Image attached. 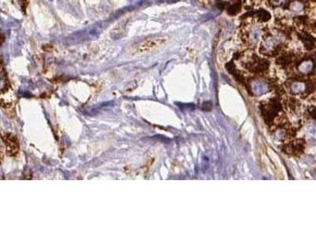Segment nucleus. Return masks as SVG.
Segmentation results:
<instances>
[{
	"mask_svg": "<svg viewBox=\"0 0 316 236\" xmlns=\"http://www.w3.org/2000/svg\"><path fill=\"white\" fill-rule=\"evenodd\" d=\"M2 141L6 146V152L9 156L14 157L19 151V143L17 138L11 133H2Z\"/></svg>",
	"mask_w": 316,
	"mask_h": 236,
	"instance_id": "f257e3e1",
	"label": "nucleus"
},
{
	"mask_svg": "<svg viewBox=\"0 0 316 236\" xmlns=\"http://www.w3.org/2000/svg\"><path fill=\"white\" fill-rule=\"evenodd\" d=\"M162 40L160 39H147V40L142 42L140 44L137 45L134 47V52L136 54H142L144 52L149 51L151 48L156 47L161 43Z\"/></svg>",
	"mask_w": 316,
	"mask_h": 236,
	"instance_id": "f03ea898",
	"label": "nucleus"
},
{
	"mask_svg": "<svg viewBox=\"0 0 316 236\" xmlns=\"http://www.w3.org/2000/svg\"><path fill=\"white\" fill-rule=\"evenodd\" d=\"M262 36V29L258 26L252 28L249 32V43L251 44H256L260 40Z\"/></svg>",
	"mask_w": 316,
	"mask_h": 236,
	"instance_id": "7ed1b4c3",
	"label": "nucleus"
},
{
	"mask_svg": "<svg viewBox=\"0 0 316 236\" xmlns=\"http://www.w3.org/2000/svg\"><path fill=\"white\" fill-rule=\"evenodd\" d=\"M276 43H277V38L270 36V37L265 39V40L263 41V43H262V46L264 47L265 51H273V49L274 48Z\"/></svg>",
	"mask_w": 316,
	"mask_h": 236,
	"instance_id": "20e7f679",
	"label": "nucleus"
},
{
	"mask_svg": "<svg viewBox=\"0 0 316 236\" xmlns=\"http://www.w3.org/2000/svg\"><path fill=\"white\" fill-rule=\"evenodd\" d=\"M313 68V63L311 61H305L302 62L298 67V69L303 73H308Z\"/></svg>",
	"mask_w": 316,
	"mask_h": 236,
	"instance_id": "39448f33",
	"label": "nucleus"
},
{
	"mask_svg": "<svg viewBox=\"0 0 316 236\" xmlns=\"http://www.w3.org/2000/svg\"><path fill=\"white\" fill-rule=\"evenodd\" d=\"M289 9L292 12H294V13H299L301 11L303 10V5L302 2H299V1H294L290 4L289 6Z\"/></svg>",
	"mask_w": 316,
	"mask_h": 236,
	"instance_id": "423d86ee",
	"label": "nucleus"
},
{
	"mask_svg": "<svg viewBox=\"0 0 316 236\" xmlns=\"http://www.w3.org/2000/svg\"><path fill=\"white\" fill-rule=\"evenodd\" d=\"M305 88V84L300 82H296L292 85V90L294 93H299Z\"/></svg>",
	"mask_w": 316,
	"mask_h": 236,
	"instance_id": "0eeeda50",
	"label": "nucleus"
},
{
	"mask_svg": "<svg viewBox=\"0 0 316 236\" xmlns=\"http://www.w3.org/2000/svg\"><path fill=\"white\" fill-rule=\"evenodd\" d=\"M285 1H286V0H273V3L274 5H277V6H278V5L282 4V3L285 2Z\"/></svg>",
	"mask_w": 316,
	"mask_h": 236,
	"instance_id": "6e6552de",
	"label": "nucleus"
}]
</instances>
